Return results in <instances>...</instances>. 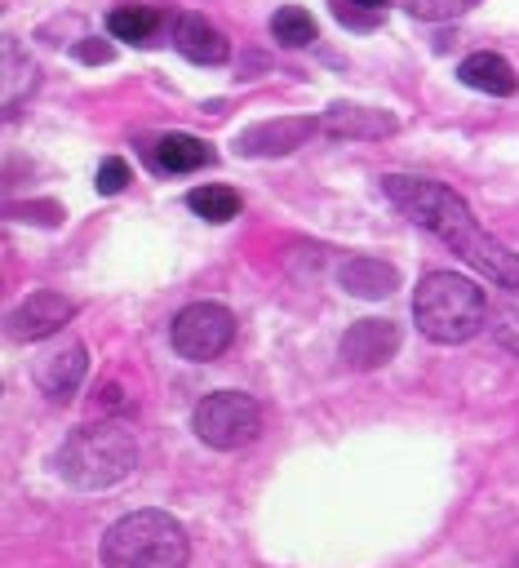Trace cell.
Returning <instances> with one entry per match:
<instances>
[{
    "mask_svg": "<svg viewBox=\"0 0 519 568\" xmlns=\"http://www.w3.org/2000/svg\"><path fill=\"white\" fill-rule=\"evenodd\" d=\"M381 191L417 222L426 226L435 240H444L452 253H461L479 275H488L492 284L501 288H519V257L497 240L488 235L475 213L466 209L461 195H452L448 186L430 182V178H408V173H390L381 178Z\"/></svg>",
    "mask_w": 519,
    "mask_h": 568,
    "instance_id": "cell-1",
    "label": "cell"
},
{
    "mask_svg": "<svg viewBox=\"0 0 519 568\" xmlns=\"http://www.w3.org/2000/svg\"><path fill=\"white\" fill-rule=\"evenodd\" d=\"M186 528L169 510H133L102 537L106 568H186Z\"/></svg>",
    "mask_w": 519,
    "mask_h": 568,
    "instance_id": "cell-2",
    "label": "cell"
},
{
    "mask_svg": "<svg viewBox=\"0 0 519 568\" xmlns=\"http://www.w3.org/2000/svg\"><path fill=\"white\" fill-rule=\"evenodd\" d=\"M413 320L430 342H466L484 328L488 302L475 280L452 271H430L413 293Z\"/></svg>",
    "mask_w": 519,
    "mask_h": 568,
    "instance_id": "cell-3",
    "label": "cell"
},
{
    "mask_svg": "<svg viewBox=\"0 0 519 568\" xmlns=\"http://www.w3.org/2000/svg\"><path fill=\"white\" fill-rule=\"evenodd\" d=\"M138 466V444L120 422H93L62 439L58 448V475L84 493L120 484Z\"/></svg>",
    "mask_w": 519,
    "mask_h": 568,
    "instance_id": "cell-4",
    "label": "cell"
},
{
    "mask_svg": "<svg viewBox=\"0 0 519 568\" xmlns=\"http://www.w3.org/2000/svg\"><path fill=\"white\" fill-rule=\"evenodd\" d=\"M191 426H195V435H200L208 448L231 453V448H244V444L257 439L262 413H257L253 395H244V390H213V395H204V399L195 404Z\"/></svg>",
    "mask_w": 519,
    "mask_h": 568,
    "instance_id": "cell-5",
    "label": "cell"
},
{
    "mask_svg": "<svg viewBox=\"0 0 519 568\" xmlns=\"http://www.w3.org/2000/svg\"><path fill=\"white\" fill-rule=\"evenodd\" d=\"M169 337H173V351L182 359L208 364V359H217L235 342V315L222 302H191V306L177 311Z\"/></svg>",
    "mask_w": 519,
    "mask_h": 568,
    "instance_id": "cell-6",
    "label": "cell"
},
{
    "mask_svg": "<svg viewBox=\"0 0 519 568\" xmlns=\"http://www.w3.org/2000/svg\"><path fill=\"white\" fill-rule=\"evenodd\" d=\"M84 368H89V351H84V342H80V337H58V342H49V346L35 355L31 377H35V386H40L49 399L62 404V399H71V395L80 390Z\"/></svg>",
    "mask_w": 519,
    "mask_h": 568,
    "instance_id": "cell-7",
    "label": "cell"
},
{
    "mask_svg": "<svg viewBox=\"0 0 519 568\" xmlns=\"http://www.w3.org/2000/svg\"><path fill=\"white\" fill-rule=\"evenodd\" d=\"M71 311H75V306H71L62 293L40 288V293L22 297V302L9 311V337H18V342L53 337V333H62V324L71 320Z\"/></svg>",
    "mask_w": 519,
    "mask_h": 568,
    "instance_id": "cell-8",
    "label": "cell"
},
{
    "mask_svg": "<svg viewBox=\"0 0 519 568\" xmlns=\"http://www.w3.org/2000/svg\"><path fill=\"white\" fill-rule=\"evenodd\" d=\"M399 351V328L390 320H355L342 337L346 368H381Z\"/></svg>",
    "mask_w": 519,
    "mask_h": 568,
    "instance_id": "cell-9",
    "label": "cell"
},
{
    "mask_svg": "<svg viewBox=\"0 0 519 568\" xmlns=\"http://www.w3.org/2000/svg\"><path fill=\"white\" fill-rule=\"evenodd\" d=\"M173 49H177L186 62H200V67H217V62H226V53H231L226 36H222L213 22H204L200 13H177V18H173Z\"/></svg>",
    "mask_w": 519,
    "mask_h": 568,
    "instance_id": "cell-10",
    "label": "cell"
},
{
    "mask_svg": "<svg viewBox=\"0 0 519 568\" xmlns=\"http://www.w3.org/2000/svg\"><path fill=\"white\" fill-rule=\"evenodd\" d=\"M311 120L306 115H293V120H266V124H253L240 133V151L244 155H284L293 146H302V138H311Z\"/></svg>",
    "mask_w": 519,
    "mask_h": 568,
    "instance_id": "cell-11",
    "label": "cell"
},
{
    "mask_svg": "<svg viewBox=\"0 0 519 568\" xmlns=\"http://www.w3.org/2000/svg\"><path fill=\"white\" fill-rule=\"evenodd\" d=\"M319 129L333 133V138H386V133H395L399 124H395L390 111H377V106H346V102H337V106L324 111Z\"/></svg>",
    "mask_w": 519,
    "mask_h": 568,
    "instance_id": "cell-12",
    "label": "cell"
},
{
    "mask_svg": "<svg viewBox=\"0 0 519 568\" xmlns=\"http://www.w3.org/2000/svg\"><path fill=\"white\" fill-rule=\"evenodd\" d=\"M457 75H461V84H470V89H479V93H492V98H510L515 93V67L501 58V53H488V49H479V53H470L461 67H457Z\"/></svg>",
    "mask_w": 519,
    "mask_h": 568,
    "instance_id": "cell-13",
    "label": "cell"
},
{
    "mask_svg": "<svg viewBox=\"0 0 519 568\" xmlns=\"http://www.w3.org/2000/svg\"><path fill=\"white\" fill-rule=\"evenodd\" d=\"M337 284L355 297H390L399 288V271L390 262H377V257H350L337 271Z\"/></svg>",
    "mask_w": 519,
    "mask_h": 568,
    "instance_id": "cell-14",
    "label": "cell"
},
{
    "mask_svg": "<svg viewBox=\"0 0 519 568\" xmlns=\"http://www.w3.org/2000/svg\"><path fill=\"white\" fill-rule=\"evenodd\" d=\"M208 160H213L208 146L200 138H191V133H169V138L155 142V164L169 169V173H191V169H200Z\"/></svg>",
    "mask_w": 519,
    "mask_h": 568,
    "instance_id": "cell-15",
    "label": "cell"
},
{
    "mask_svg": "<svg viewBox=\"0 0 519 568\" xmlns=\"http://www.w3.org/2000/svg\"><path fill=\"white\" fill-rule=\"evenodd\" d=\"M155 27H160V13H155L151 4H115V9L106 13V31H111L115 40L146 44V40L155 36Z\"/></svg>",
    "mask_w": 519,
    "mask_h": 568,
    "instance_id": "cell-16",
    "label": "cell"
},
{
    "mask_svg": "<svg viewBox=\"0 0 519 568\" xmlns=\"http://www.w3.org/2000/svg\"><path fill=\"white\" fill-rule=\"evenodd\" d=\"M35 89V62L13 44L4 40V111L13 115V106Z\"/></svg>",
    "mask_w": 519,
    "mask_h": 568,
    "instance_id": "cell-17",
    "label": "cell"
},
{
    "mask_svg": "<svg viewBox=\"0 0 519 568\" xmlns=\"http://www.w3.org/2000/svg\"><path fill=\"white\" fill-rule=\"evenodd\" d=\"M186 204H191L204 222H231V217L240 213V195H235L231 186H217V182L195 186V191L186 195Z\"/></svg>",
    "mask_w": 519,
    "mask_h": 568,
    "instance_id": "cell-18",
    "label": "cell"
},
{
    "mask_svg": "<svg viewBox=\"0 0 519 568\" xmlns=\"http://www.w3.org/2000/svg\"><path fill=\"white\" fill-rule=\"evenodd\" d=\"M271 36H275L279 44H288V49H302V44L315 40V18H311L302 4H284V9H275V18H271Z\"/></svg>",
    "mask_w": 519,
    "mask_h": 568,
    "instance_id": "cell-19",
    "label": "cell"
},
{
    "mask_svg": "<svg viewBox=\"0 0 519 568\" xmlns=\"http://www.w3.org/2000/svg\"><path fill=\"white\" fill-rule=\"evenodd\" d=\"M492 337H497L510 355H519V288H510V293L497 302V311H492Z\"/></svg>",
    "mask_w": 519,
    "mask_h": 568,
    "instance_id": "cell-20",
    "label": "cell"
},
{
    "mask_svg": "<svg viewBox=\"0 0 519 568\" xmlns=\"http://www.w3.org/2000/svg\"><path fill=\"white\" fill-rule=\"evenodd\" d=\"M395 4H404L413 18H426V22H444V18H457V13H466L475 0H395Z\"/></svg>",
    "mask_w": 519,
    "mask_h": 568,
    "instance_id": "cell-21",
    "label": "cell"
},
{
    "mask_svg": "<svg viewBox=\"0 0 519 568\" xmlns=\"http://www.w3.org/2000/svg\"><path fill=\"white\" fill-rule=\"evenodd\" d=\"M124 182H129V164L120 160V155H106L102 164H98V191L102 195H115V191H124Z\"/></svg>",
    "mask_w": 519,
    "mask_h": 568,
    "instance_id": "cell-22",
    "label": "cell"
},
{
    "mask_svg": "<svg viewBox=\"0 0 519 568\" xmlns=\"http://www.w3.org/2000/svg\"><path fill=\"white\" fill-rule=\"evenodd\" d=\"M75 58H80V62H111V44L84 40V44H75Z\"/></svg>",
    "mask_w": 519,
    "mask_h": 568,
    "instance_id": "cell-23",
    "label": "cell"
},
{
    "mask_svg": "<svg viewBox=\"0 0 519 568\" xmlns=\"http://www.w3.org/2000/svg\"><path fill=\"white\" fill-rule=\"evenodd\" d=\"M350 4H359V9H381L386 0H350Z\"/></svg>",
    "mask_w": 519,
    "mask_h": 568,
    "instance_id": "cell-24",
    "label": "cell"
}]
</instances>
